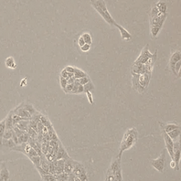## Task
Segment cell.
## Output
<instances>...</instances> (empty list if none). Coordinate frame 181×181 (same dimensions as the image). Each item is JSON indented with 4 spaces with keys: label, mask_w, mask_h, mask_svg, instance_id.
I'll use <instances>...</instances> for the list:
<instances>
[{
    "label": "cell",
    "mask_w": 181,
    "mask_h": 181,
    "mask_svg": "<svg viewBox=\"0 0 181 181\" xmlns=\"http://www.w3.org/2000/svg\"><path fill=\"white\" fill-rule=\"evenodd\" d=\"M137 132L135 128L129 129L126 132L125 135H124L123 139H122V141H121L120 149V153L118 155V159H120V157L122 156V153L124 152V151L129 149L135 144V143L137 141Z\"/></svg>",
    "instance_id": "6da1fadb"
},
{
    "label": "cell",
    "mask_w": 181,
    "mask_h": 181,
    "mask_svg": "<svg viewBox=\"0 0 181 181\" xmlns=\"http://www.w3.org/2000/svg\"><path fill=\"white\" fill-rule=\"evenodd\" d=\"M91 3L93 7L97 11L98 13L103 17V19L107 21L108 24L114 25L116 23L108 12V9L105 6L103 0H91Z\"/></svg>",
    "instance_id": "7a4b0ae2"
},
{
    "label": "cell",
    "mask_w": 181,
    "mask_h": 181,
    "mask_svg": "<svg viewBox=\"0 0 181 181\" xmlns=\"http://www.w3.org/2000/svg\"><path fill=\"white\" fill-rule=\"evenodd\" d=\"M166 14H162L159 12L158 15L152 18V23H151L152 30H151V32H152L153 37H156L158 35L161 28L163 26V22L166 20Z\"/></svg>",
    "instance_id": "3957f363"
},
{
    "label": "cell",
    "mask_w": 181,
    "mask_h": 181,
    "mask_svg": "<svg viewBox=\"0 0 181 181\" xmlns=\"http://www.w3.org/2000/svg\"><path fill=\"white\" fill-rule=\"evenodd\" d=\"M166 151L163 150L161 155L156 159H153L151 161V164L156 170L160 173H163L166 164Z\"/></svg>",
    "instance_id": "277c9868"
},
{
    "label": "cell",
    "mask_w": 181,
    "mask_h": 181,
    "mask_svg": "<svg viewBox=\"0 0 181 181\" xmlns=\"http://www.w3.org/2000/svg\"><path fill=\"white\" fill-rule=\"evenodd\" d=\"M163 134V138H164L165 144H166V149L169 154L170 156H171V159L173 160V146H174V142L173 141V139L168 136V133H166L164 130H162Z\"/></svg>",
    "instance_id": "5b68a950"
},
{
    "label": "cell",
    "mask_w": 181,
    "mask_h": 181,
    "mask_svg": "<svg viewBox=\"0 0 181 181\" xmlns=\"http://www.w3.org/2000/svg\"><path fill=\"white\" fill-rule=\"evenodd\" d=\"M174 146H173V161L176 163V166H177L178 171H179L180 168H179V165H180V161L181 159V149L178 145L177 140L173 141Z\"/></svg>",
    "instance_id": "8992f818"
},
{
    "label": "cell",
    "mask_w": 181,
    "mask_h": 181,
    "mask_svg": "<svg viewBox=\"0 0 181 181\" xmlns=\"http://www.w3.org/2000/svg\"><path fill=\"white\" fill-rule=\"evenodd\" d=\"M12 113H14V114H16L17 115L20 116V117H24V118H27L29 120H31V117H32L31 115L30 114L25 108H23L22 104L19 105L17 108H16L14 111H12Z\"/></svg>",
    "instance_id": "52a82bcc"
},
{
    "label": "cell",
    "mask_w": 181,
    "mask_h": 181,
    "mask_svg": "<svg viewBox=\"0 0 181 181\" xmlns=\"http://www.w3.org/2000/svg\"><path fill=\"white\" fill-rule=\"evenodd\" d=\"M153 56L148 50V45H146V47L144 49V50L141 53V55L139 56V57L138 58L137 60L136 61V63H141V64H146L147 62V61L150 59Z\"/></svg>",
    "instance_id": "ba28073f"
},
{
    "label": "cell",
    "mask_w": 181,
    "mask_h": 181,
    "mask_svg": "<svg viewBox=\"0 0 181 181\" xmlns=\"http://www.w3.org/2000/svg\"><path fill=\"white\" fill-rule=\"evenodd\" d=\"M181 60V53L179 51L176 52L171 56V59H170V67H171V70L173 71L174 74H177V73L176 72V70H175V65L178 61Z\"/></svg>",
    "instance_id": "9c48e42d"
},
{
    "label": "cell",
    "mask_w": 181,
    "mask_h": 181,
    "mask_svg": "<svg viewBox=\"0 0 181 181\" xmlns=\"http://www.w3.org/2000/svg\"><path fill=\"white\" fill-rule=\"evenodd\" d=\"M70 158V157L69 156L68 154L66 152L65 149L64 148V146H62V144L60 142H59V147H58V151L57 153L55 160H59V159H68Z\"/></svg>",
    "instance_id": "30bf717a"
},
{
    "label": "cell",
    "mask_w": 181,
    "mask_h": 181,
    "mask_svg": "<svg viewBox=\"0 0 181 181\" xmlns=\"http://www.w3.org/2000/svg\"><path fill=\"white\" fill-rule=\"evenodd\" d=\"M9 179V171L4 162L1 164L0 170V181H8Z\"/></svg>",
    "instance_id": "8fae6325"
},
{
    "label": "cell",
    "mask_w": 181,
    "mask_h": 181,
    "mask_svg": "<svg viewBox=\"0 0 181 181\" xmlns=\"http://www.w3.org/2000/svg\"><path fill=\"white\" fill-rule=\"evenodd\" d=\"M86 169H85L84 165L82 163H79V162L75 161L74 167L73 171H72V173L76 177H79L81 174L86 173Z\"/></svg>",
    "instance_id": "7c38bea8"
},
{
    "label": "cell",
    "mask_w": 181,
    "mask_h": 181,
    "mask_svg": "<svg viewBox=\"0 0 181 181\" xmlns=\"http://www.w3.org/2000/svg\"><path fill=\"white\" fill-rule=\"evenodd\" d=\"M75 161L72 160V158H68L66 159L64 161V172L70 174L72 173V171H73L74 167Z\"/></svg>",
    "instance_id": "4fadbf2b"
},
{
    "label": "cell",
    "mask_w": 181,
    "mask_h": 181,
    "mask_svg": "<svg viewBox=\"0 0 181 181\" xmlns=\"http://www.w3.org/2000/svg\"><path fill=\"white\" fill-rule=\"evenodd\" d=\"M160 125L161 127L163 130H164L166 133H168L169 132L172 131V130H175V129L177 128H181L180 126H179L178 125H176L175 123H168V124H163V123H161L160 122Z\"/></svg>",
    "instance_id": "5bb4252c"
},
{
    "label": "cell",
    "mask_w": 181,
    "mask_h": 181,
    "mask_svg": "<svg viewBox=\"0 0 181 181\" xmlns=\"http://www.w3.org/2000/svg\"><path fill=\"white\" fill-rule=\"evenodd\" d=\"M114 26H115L116 27L118 28L119 31H120L121 36H122V38L125 39V40H130V39L131 38L132 36L130 34V33H129L127 31H126L123 27H122V26H120L119 24H117V23H115Z\"/></svg>",
    "instance_id": "9a60e30c"
},
{
    "label": "cell",
    "mask_w": 181,
    "mask_h": 181,
    "mask_svg": "<svg viewBox=\"0 0 181 181\" xmlns=\"http://www.w3.org/2000/svg\"><path fill=\"white\" fill-rule=\"evenodd\" d=\"M30 120H22V121H21V122H19L18 123H17L16 125H14V126H16L18 128H19L20 130H22V131L27 132L28 130V127H29Z\"/></svg>",
    "instance_id": "2e32d148"
},
{
    "label": "cell",
    "mask_w": 181,
    "mask_h": 181,
    "mask_svg": "<svg viewBox=\"0 0 181 181\" xmlns=\"http://www.w3.org/2000/svg\"><path fill=\"white\" fill-rule=\"evenodd\" d=\"M149 79H150V74H149V72H145V73L142 74L141 76L139 78V84L144 87L148 85L149 83Z\"/></svg>",
    "instance_id": "e0dca14e"
},
{
    "label": "cell",
    "mask_w": 181,
    "mask_h": 181,
    "mask_svg": "<svg viewBox=\"0 0 181 181\" xmlns=\"http://www.w3.org/2000/svg\"><path fill=\"white\" fill-rule=\"evenodd\" d=\"M1 146H4V147H7L9 149H13V148L16 146V144H15V142L14 141V140L12 139V138L9 139H2L1 141ZM0 146V147H1Z\"/></svg>",
    "instance_id": "ac0fdd59"
},
{
    "label": "cell",
    "mask_w": 181,
    "mask_h": 181,
    "mask_svg": "<svg viewBox=\"0 0 181 181\" xmlns=\"http://www.w3.org/2000/svg\"><path fill=\"white\" fill-rule=\"evenodd\" d=\"M168 136L173 139V141H176L179 137V136L181 135V128H177L175 130H172V131L169 132L168 133Z\"/></svg>",
    "instance_id": "d6986e66"
},
{
    "label": "cell",
    "mask_w": 181,
    "mask_h": 181,
    "mask_svg": "<svg viewBox=\"0 0 181 181\" xmlns=\"http://www.w3.org/2000/svg\"><path fill=\"white\" fill-rule=\"evenodd\" d=\"M5 124H6V129H13L14 125L13 121H12V111L9 113L7 117H6Z\"/></svg>",
    "instance_id": "ffe728a7"
},
{
    "label": "cell",
    "mask_w": 181,
    "mask_h": 181,
    "mask_svg": "<svg viewBox=\"0 0 181 181\" xmlns=\"http://www.w3.org/2000/svg\"><path fill=\"white\" fill-rule=\"evenodd\" d=\"M22 106H23V108H25V109H26V111H27L28 113L31 115V116H33V115H35L37 113V111H36V110L34 108V107L33 106V105L28 104V103L25 104L24 103H22Z\"/></svg>",
    "instance_id": "44dd1931"
},
{
    "label": "cell",
    "mask_w": 181,
    "mask_h": 181,
    "mask_svg": "<svg viewBox=\"0 0 181 181\" xmlns=\"http://www.w3.org/2000/svg\"><path fill=\"white\" fill-rule=\"evenodd\" d=\"M40 122L43 124V125L45 127L48 129V130H53V127H52L51 122H50L48 118L47 117H45V115H41L40 116Z\"/></svg>",
    "instance_id": "7402d4cb"
},
{
    "label": "cell",
    "mask_w": 181,
    "mask_h": 181,
    "mask_svg": "<svg viewBox=\"0 0 181 181\" xmlns=\"http://www.w3.org/2000/svg\"><path fill=\"white\" fill-rule=\"evenodd\" d=\"M29 138H30V137H29V135H28V133H27V132H25L24 133L22 134L21 136L18 137V144H25V143L28 142Z\"/></svg>",
    "instance_id": "603a6c76"
},
{
    "label": "cell",
    "mask_w": 181,
    "mask_h": 181,
    "mask_svg": "<svg viewBox=\"0 0 181 181\" xmlns=\"http://www.w3.org/2000/svg\"><path fill=\"white\" fill-rule=\"evenodd\" d=\"M156 7L158 8L159 12L162 14H166V11H167V5H166V2L163 1H160L156 4Z\"/></svg>",
    "instance_id": "cb8c5ba5"
},
{
    "label": "cell",
    "mask_w": 181,
    "mask_h": 181,
    "mask_svg": "<svg viewBox=\"0 0 181 181\" xmlns=\"http://www.w3.org/2000/svg\"><path fill=\"white\" fill-rule=\"evenodd\" d=\"M5 64L6 66L7 67H9V68L14 69L16 67V64L15 62H14V58L12 57H9L7 58V59L5 61Z\"/></svg>",
    "instance_id": "d4e9b609"
},
{
    "label": "cell",
    "mask_w": 181,
    "mask_h": 181,
    "mask_svg": "<svg viewBox=\"0 0 181 181\" xmlns=\"http://www.w3.org/2000/svg\"><path fill=\"white\" fill-rule=\"evenodd\" d=\"M6 130V124L5 120L0 122V146L1 145V141H2L3 135H4V132Z\"/></svg>",
    "instance_id": "484cf974"
},
{
    "label": "cell",
    "mask_w": 181,
    "mask_h": 181,
    "mask_svg": "<svg viewBox=\"0 0 181 181\" xmlns=\"http://www.w3.org/2000/svg\"><path fill=\"white\" fill-rule=\"evenodd\" d=\"M85 76H86V74L85 73V72H83L82 70L75 68L74 72V78L76 79H81Z\"/></svg>",
    "instance_id": "4316f807"
},
{
    "label": "cell",
    "mask_w": 181,
    "mask_h": 181,
    "mask_svg": "<svg viewBox=\"0 0 181 181\" xmlns=\"http://www.w3.org/2000/svg\"><path fill=\"white\" fill-rule=\"evenodd\" d=\"M29 120L27 118H24V117H21L20 116L17 115L16 114H14V113H12V121H13V125L14 126L16 125L17 123H18L19 122H21L22 120Z\"/></svg>",
    "instance_id": "83f0119b"
},
{
    "label": "cell",
    "mask_w": 181,
    "mask_h": 181,
    "mask_svg": "<svg viewBox=\"0 0 181 181\" xmlns=\"http://www.w3.org/2000/svg\"><path fill=\"white\" fill-rule=\"evenodd\" d=\"M13 133H14L13 129H6L5 132H4V135H3V139H11V138L12 137Z\"/></svg>",
    "instance_id": "f1b7e54d"
},
{
    "label": "cell",
    "mask_w": 181,
    "mask_h": 181,
    "mask_svg": "<svg viewBox=\"0 0 181 181\" xmlns=\"http://www.w3.org/2000/svg\"><path fill=\"white\" fill-rule=\"evenodd\" d=\"M40 176H41L42 179L44 181H55L56 180L55 178L54 175H53L51 173L40 175Z\"/></svg>",
    "instance_id": "f546056e"
},
{
    "label": "cell",
    "mask_w": 181,
    "mask_h": 181,
    "mask_svg": "<svg viewBox=\"0 0 181 181\" xmlns=\"http://www.w3.org/2000/svg\"><path fill=\"white\" fill-rule=\"evenodd\" d=\"M30 158V160H31V161L33 162V163L35 165L36 167H38V166H40V160H41V158H40V156H33V157H31V158Z\"/></svg>",
    "instance_id": "4dcf8cb0"
},
{
    "label": "cell",
    "mask_w": 181,
    "mask_h": 181,
    "mask_svg": "<svg viewBox=\"0 0 181 181\" xmlns=\"http://www.w3.org/2000/svg\"><path fill=\"white\" fill-rule=\"evenodd\" d=\"M94 86L91 81H89V82H88L87 84L84 85V90L85 93L87 92V91H90L91 92V91L94 90Z\"/></svg>",
    "instance_id": "1f68e13d"
},
{
    "label": "cell",
    "mask_w": 181,
    "mask_h": 181,
    "mask_svg": "<svg viewBox=\"0 0 181 181\" xmlns=\"http://www.w3.org/2000/svg\"><path fill=\"white\" fill-rule=\"evenodd\" d=\"M27 133H28V135H29L31 139H34V138H35L38 135V133H37L38 132H36L35 130H33V129L32 127H30V126H29V127H28Z\"/></svg>",
    "instance_id": "d6a6232c"
},
{
    "label": "cell",
    "mask_w": 181,
    "mask_h": 181,
    "mask_svg": "<svg viewBox=\"0 0 181 181\" xmlns=\"http://www.w3.org/2000/svg\"><path fill=\"white\" fill-rule=\"evenodd\" d=\"M82 38H84L85 43L89 44V45H91L92 43V39H91V36L89 35V33H84V35L82 36Z\"/></svg>",
    "instance_id": "836d02e7"
},
{
    "label": "cell",
    "mask_w": 181,
    "mask_h": 181,
    "mask_svg": "<svg viewBox=\"0 0 181 181\" xmlns=\"http://www.w3.org/2000/svg\"><path fill=\"white\" fill-rule=\"evenodd\" d=\"M78 81H79V82L80 84H81V85H83V86H84V85L87 84L88 82H89L91 80H90V79H89V77L87 75H86V76L82 77V78L79 79Z\"/></svg>",
    "instance_id": "e575fe53"
},
{
    "label": "cell",
    "mask_w": 181,
    "mask_h": 181,
    "mask_svg": "<svg viewBox=\"0 0 181 181\" xmlns=\"http://www.w3.org/2000/svg\"><path fill=\"white\" fill-rule=\"evenodd\" d=\"M27 156L28 158H31V157L36 156H39V155H38V152H36V151L32 147V146H31V148L29 149V151H28V152L27 153Z\"/></svg>",
    "instance_id": "d590c367"
},
{
    "label": "cell",
    "mask_w": 181,
    "mask_h": 181,
    "mask_svg": "<svg viewBox=\"0 0 181 181\" xmlns=\"http://www.w3.org/2000/svg\"><path fill=\"white\" fill-rule=\"evenodd\" d=\"M13 130H14V133L16 134V135L17 137H20L21 135H22V134H23L25 133V132L22 131V130H20L19 128H18V127H16V126H14L13 127Z\"/></svg>",
    "instance_id": "8d00e7d4"
},
{
    "label": "cell",
    "mask_w": 181,
    "mask_h": 181,
    "mask_svg": "<svg viewBox=\"0 0 181 181\" xmlns=\"http://www.w3.org/2000/svg\"><path fill=\"white\" fill-rule=\"evenodd\" d=\"M74 84H74H67V86H66V87H65V89H64V92L67 93V94H71V93H72V89H73Z\"/></svg>",
    "instance_id": "74e56055"
},
{
    "label": "cell",
    "mask_w": 181,
    "mask_h": 181,
    "mask_svg": "<svg viewBox=\"0 0 181 181\" xmlns=\"http://www.w3.org/2000/svg\"><path fill=\"white\" fill-rule=\"evenodd\" d=\"M60 85L61 87L63 89V90L65 89V87L67 85V80L62 76H60Z\"/></svg>",
    "instance_id": "f35d334b"
},
{
    "label": "cell",
    "mask_w": 181,
    "mask_h": 181,
    "mask_svg": "<svg viewBox=\"0 0 181 181\" xmlns=\"http://www.w3.org/2000/svg\"><path fill=\"white\" fill-rule=\"evenodd\" d=\"M158 13H159V11H158V8H157L156 6V7H154L153 9H152V12H151V16H152V18H154V17L158 15Z\"/></svg>",
    "instance_id": "ab89813d"
},
{
    "label": "cell",
    "mask_w": 181,
    "mask_h": 181,
    "mask_svg": "<svg viewBox=\"0 0 181 181\" xmlns=\"http://www.w3.org/2000/svg\"><path fill=\"white\" fill-rule=\"evenodd\" d=\"M78 178L81 181H88V176H87V173H86V172L81 174Z\"/></svg>",
    "instance_id": "60d3db41"
},
{
    "label": "cell",
    "mask_w": 181,
    "mask_h": 181,
    "mask_svg": "<svg viewBox=\"0 0 181 181\" xmlns=\"http://www.w3.org/2000/svg\"><path fill=\"white\" fill-rule=\"evenodd\" d=\"M86 95H87V97H88V99H89V103H90L91 104L94 105V100H93L92 94H91L90 91H87V92H86Z\"/></svg>",
    "instance_id": "b9f144b4"
},
{
    "label": "cell",
    "mask_w": 181,
    "mask_h": 181,
    "mask_svg": "<svg viewBox=\"0 0 181 181\" xmlns=\"http://www.w3.org/2000/svg\"><path fill=\"white\" fill-rule=\"evenodd\" d=\"M81 49L82 51L84 52H87L89 51V49H90V45H89V44H86L85 43L83 46L81 47Z\"/></svg>",
    "instance_id": "7bdbcfd3"
},
{
    "label": "cell",
    "mask_w": 181,
    "mask_h": 181,
    "mask_svg": "<svg viewBox=\"0 0 181 181\" xmlns=\"http://www.w3.org/2000/svg\"><path fill=\"white\" fill-rule=\"evenodd\" d=\"M181 67V60L178 61L177 63L176 64V65H175V70H176V72L178 74V72L179 70H180Z\"/></svg>",
    "instance_id": "ee69618b"
},
{
    "label": "cell",
    "mask_w": 181,
    "mask_h": 181,
    "mask_svg": "<svg viewBox=\"0 0 181 181\" xmlns=\"http://www.w3.org/2000/svg\"><path fill=\"white\" fill-rule=\"evenodd\" d=\"M74 70L75 68L71 67V66H68V67H67L65 68V70L67 71V72H69V73H74Z\"/></svg>",
    "instance_id": "f6af8a7d"
},
{
    "label": "cell",
    "mask_w": 181,
    "mask_h": 181,
    "mask_svg": "<svg viewBox=\"0 0 181 181\" xmlns=\"http://www.w3.org/2000/svg\"><path fill=\"white\" fill-rule=\"evenodd\" d=\"M78 43H79V45L80 47L83 46V45H84V44H85V41H84V38H82V36L79 38V39Z\"/></svg>",
    "instance_id": "bcb514c9"
},
{
    "label": "cell",
    "mask_w": 181,
    "mask_h": 181,
    "mask_svg": "<svg viewBox=\"0 0 181 181\" xmlns=\"http://www.w3.org/2000/svg\"><path fill=\"white\" fill-rule=\"evenodd\" d=\"M84 92V86L81 84H79L78 87V91H77V94H81V93Z\"/></svg>",
    "instance_id": "7dc6e473"
},
{
    "label": "cell",
    "mask_w": 181,
    "mask_h": 181,
    "mask_svg": "<svg viewBox=\"0 0 181 181\" xmlns=\"http://www.w3.org/2000/svg\"><path fill=\"white\" fill-rule=\"evenodd\" d=\"M75 79H76L74 78V76L70 77V78L68 80H67V84H74V83Z\"/></svg>",
    "instance_id": "c3c4849f"
},
{
    "label": "cell",
    "mask_w": 181,
    "mask_h": 181,
    "mask_svg": "<svg viewBox=\"0 0 181 181\" xmlns=\"http://www.w3.org/2000/svg\"><path fill=\"white\" fill-rule=\"evenodd\" d=\"M177 141H178V143L179 146H180V148L181 149V135L179 136V137L178 138Z\"/></svg>",
    "instance_id": "681fc988"
},
{
    "label": "cell",
    "mask_w": 181,
    "mask_h": 181,
    "mask_svg": "<svg viewBox=\"0 0 181 181\" xmlns=\"http://www.w3.org/2000/svg\"><path fill=\"white\" fill-rule=\"evenodd\" d=\"M178 77H180V78H181V67H180V70H179V71H178Z\"/></svg>",
    "instance_id": "f907efd6"
},
{
    "label": "cell",
    "mask_w": 181,
    "mask_h": 181,
    "mask_svg": "<svg viewBox=\"0 0 181 181\" xmlns=\"http://www.w3.org/2000/svg\"><path fill=\"white\" fill-rule=\"evenodd\" d=\"M74 181H81V180H80V179L78 177H75V178H74Z\"/></svg>",
    "instance_id": "816d5d0a"
},
{
    "label": "cell",
    "mask_w": 181,
    "mask_h": 181,
    "mask_svg": "<svg viewBox=\"0 0 181 181\" xmlns=\"http://www.w3.org/2000/svg\"><path fill=\"white\" fill-rule=\"evenodd\" d=\"M55 181H61V180H55ZM66 181H67V180H66Z\"/></svg>",
    "instance_id": "f5cc1de1"
}]
</instances>
